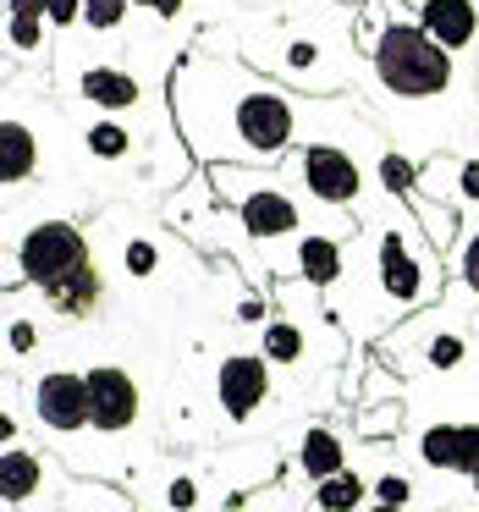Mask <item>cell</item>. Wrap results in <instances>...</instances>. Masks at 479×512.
<instances>
[{
  "label": "cell",
  "instance_id": "obj_3",
  "mask_svg": "<svg viewBox=\"0 0 479 512\" xmlns=\"http://www.w3.org/2000/svg\"><path fill=\"white\" fill-rule=\"evenodd\" d=\"M17 270L23 281H34L50 298V309L67 314V320H89L105 298L100 265L89 254V237L72 221H39L28 226V237L17 243Z\"/></svg>",
  "mask_w": 479,
  "mask_h": 512
},
{
  "label": "cell",
  "instance_id": "obj_30",
  "mask_svg": "<svg viewBox=\"0 0 479 512\" xmlns=\"http://www.w3.org/2000/svg\"><path fill=\"white\" fill-rule=\"evenodd\" d=\"M34 342H39L34 320H12V331H6V347H12V353H34Z\"/></svg>",
  "mask_w": 479,
  "mask_h": 512
},
{
  "label": "cell",
  "instance_id": "obj_33",
  "mask_svg": "<svg viewBox=\"0 0 479 512\" xmlns=\"http://www.w3.org/2000/svg\"><path fill=\"white\" fill-rule=\"evenodd\" d=\"M133 6H144V12H155L160 23H171V17H182V0H133Z\"/></svg>",
  "mask_w": 479,
  "mask_h": 512
},
{
  "label": "cell",
  "instance_id": "obj_12",
  "mask_svg": "<svg viewBox=\"0 0 479 512\" xmlns=\"http://www.w3.org/2000/svg\"><path fill=\"white\" fill-rule=\"evenodd\" d=\"M78 94L89 105H100L105 116H122V111H138L144 105V83L122 67H83L78 72Z\"/></svg>",
  "mask_w": 479,
  "mask_h": 512
},
{
  "label": "cell",
  "instance_id": "obj_37",
  "mask_svg": "<svg viewBox=\"0 0 479 512\" xmlns=\"http://www.w3.org/2000/svg\"><path fill=\"white\" fill-rule=\"evenodd\" d=\"M474 490H479V474H474Z\"/></svg>",
  "mask_w": 479,
  "mask_h": 512
},
{
  "label": "cell",
  "instance_id": "obj_15",
  "mask_svg": "<svg viewBox=\"0 0 479 512\" xmlns=\"http://www.w3.org/2000/svg\"><path fill=\"white\" fill-rule=\"evenodd\" d=\"M39 479H45L39 457L28 452V446L6 441V452H0V501H6V507H23V501H34Z\"/></svg>",
  "mask_w": 479,
  "mask_h": 512
},
{
  "label": "cell",
  "instance_id": "obj_7",
  "mask_svg": "<svg viewBox=\"0 0 479 512\" xmlns=\"http://www.w3.org/2000/svg\"><path fill=\"white\" fill-rule=\"evenodd\" d=\"M276 72L270 78L292 83V89H347V67H336V56L314 34H276Z\"/></svg>",
  "mask_w": 479,
  "mask_h": 512
},
{
  "label": "cell",
  "instance_id": "obj_27",
  "mask_svg": "<svg viewBox=\"0 0 479 512\" xmlns=\"http://www.w3.org/2000/svg\"><path fill=\"white\" fill-rule=\"evenodd\" d=\"M375 501H380V507H408V501H413V485H408L402 474H380V479H375Z\"/></svg>",
  "mask_w": 479,
  "mask_h": 512
},
{
  "label": "cell",
  "instance_id": "obj_29",
  "mask_svg": "<svg viewBox=\"0 0 479 512\" xmlns=\"http://www.w3.org/2000/svg\"><path fill=\"white\" fill-rule=\"evenodd\" d=\"M45 17H50V28H72V23H83V0H45Z\"/></svg>",
  "mask_w": 479,
  "mask_h": 512
},
{
  "label": "cell",
  "instance_id": "obj_8",
  "mask_svg": "<svg viewBox=\"0 0 479 512\" xmlns=\"http://www.w3.org/2000/svg\"><path fill=\"white\" fill-rule=\"evenodd\" d=\"M34 408H39V424L56 430V435L89 430V424H94L89 375H78V369H50V375L34 386Z\"/></svg>",
  "mask_w": 479,
  "mask_h": 512
},
{
  "label": "cell",
  "instance_id": "obj_16",
  "mask_svg": "<svg viewBox=\"0 0 479 512\" xmlns=\"http://www.w3.org/2000/svg\"><path fill=\"white\" fill-rule=\"evenodd\" d=\"M298 468H303V479H309V485H320L325 474H336V468H347V446H342V435H336L331 424H314V430H303Z\"/></svg>",
  "mask_w": 479,
  "mask_h": 512
},
{
  "label": "cell",
  "instance_id": "obj_25",
  "mask_svg": "<svg viewBox=\"0 0 479 512\" xmlns=\"http://www.w3.org/2000/svg\"><path fill=\"white\" fill-rule=\"evenodd\" d=\"M452 474H463V479L479 474V424H457V468Z\"/></svg>",
  "mask_w": 479,
  "mask_h": 512
},
{
  "label": "cell",
  "instance_id": "obj_18",
  "mask_svg": "<svg viewBox=\"0 0 479 512\" xmlns=\"http://www.w3.org/2000/svg\"><path fill=\"white\" fill-rule=\"evenodd\" d=\"M83 149H89L94 160H105V166H122V160L133 155V133H127L122 122H111V116H100V122L83 133Z\"/></svg>",
  "mask_w": 479,
  "mask_h": 512
},
{
  "label": "cell",
  "instance_id": "obj_11",
  "mask_svg": "<svg viewBox=\"0 0 479 512\" xmlns=\"http://www.w3.org/2000/svg\"><path fill=\"white\" fill-rule=\"evenodd\" d=\"M292 270L309 287H336L347 276L342 265V232H298L292 237Z\"/></svg>",
  "mask_w": 479,
  "mask_h": 512
},
{
  "label": "cell",
  "instance_id": "obj_34",
  "mask_svg": "<svg viewBox=\"0 0 479 512\" xmlns=\"http://www.w3.org/2000/svg\"><path fill=\"white\" fill-rule=\"evenodd\" d=\"M391 424H397V408H386V413H375V419H369V413H364V424H358V430H364V435H386V430H391Z\"/></svg>",
  "mask_w": 479,
  "mask_h": 512
},
{
  "label": "cell",
  "instance_id": "obj_9",
  "mask_svg": "<svg viewBox=\"0 0 479 512\" xmlns=\"http://www.w3.org/2000/svg\"><path fill=\"white\" fill-rule=\"evenodd\" d=\"M270 397V358L265 353H232L215 369V402L232 424H248L259 402Z\"/></svg>",
  "mask_w": 479,
  "mask_h": 512
},
{
  "label": "cell",
  "instance_id": "obj_5",
  "mask_svg": "<svg viewBox=\"0 0 479 512\" xmlns=\"http://www.w3.org/2000/svg\"><path fill=\"white\" fill-rule=\"evenodd\" d=\"M375 270H380V298L391 309H424L441 287V270H435V248H424L419 232H402V226H380V248H375Z\"/></svg>",
  "mask_w": 479,
  "mask_h": 512
},
{
  "label": "cell",
  "instance_id": "obj_22",
  "mask_svg": "<svg viewBox=\"0 0 479 512\" xmlns=\"http://www.w3.org/2000/svg\"><path fill=\"white\" fill-rule=\"evenodd\" d=\"M127 12H133V0H83V23L94 34H116L127 23Z\"/></svg>",
  "mask_w": 479,
  "mask_h": 512
},
{
  "label": "cell",
  "instance_id": "obj_24",
  "mask_svg": "<svg viewBox=\"0 0 479 512\" xmlns=\"http://www.w3.org/2000/svg\"><path fill=\"white\" fill-rule=\"evenodd\" d=\"M122 265H127V276L149 281V276H155V265H160V248L144 243V237H133V243L122 248Z\"/></svg>",
  "mask_w": 479,
  "mask_h": 512
},
{
  "label": "cell",
  "instance_id": "obj_36",
  "mask_svg": "<svg viewBox=\"0 0 479 512\" xmlns=\"http://www.w3.org/2000/svg\"><path fill=\"white\" fill-rule=\"evenodd\" d=\"M237 320H265V303H259V298H243V303H237Z\"/></svg>",
  "mask_w": 479,
  "mask_h": 512
},
{
  "label": "cell",
  "instance_id": "obj_31",
  "mask_svg": "<svg viewBox=\"0 0 479 512\" xmlns=\"http://www.w3.org/2000/svg\"><path fill=\"white\" fill-rule=\"evenodd\" d=\"M457 199L479 204V160H463V166H457Z\"/></svg>",
  "mask_w": 479,
  "mask_h": 512
},
{
  "label": "cell",
  "instance_id": "obj_17",
  "mask_svg": "<svg viewBox=\"0 0 479 512\" xmlns=\"http://www.w3.org/2000/svg\"><path fill=\"white\" fill-rule=\"evenodd\" d=\"M259 353L270 358V364H281V369H292V364H303L309 358V336H303V325L298 320H270L265 325V336H259Z\"/></svg>",
  "mask_w": 479,
  "mask_h": 512
},
{
  "label": "cell",
  "instance_id": "obj_19",
  "mask_svg": "<svg viewBox=\"0 0 479 512\" xmlns=\"http://www.w3.org/2000/svg\"><path fill=\"white\" fill-rule=\"evenodd\" d=\"M364 496H369V485L358 474H347V468H336V474H325L320 485H314V507H331V512L358 507Z\"/></svg>",
  "mask_w": 479,
  "mask_h": 512
},
{
  "label": "cell",
  "instance_id": "obj_32",
  "mask_svg": "<svg viewBox=\"0 0 479 512\" xmlns=\"http://www.w3.org/2000/svg\"><path fill=\"white\" fill-rule=\"evenodd\" d=\"M166 501H171V507H199V485H193L188 474H182V479H171Z\"/></svg>",
  "mask_w": 479,
  "mask_h": 512
},
{
  "label": "cell",
  "instance_id": "obj_10",
  "mask_svg": "<svg viewBox=\"0 0 479 512\" xmlns=\"http://www.w3.org/2000/svg\"><path fill=\"white\" fill-rule=\"evenodd\" d=\"M89 397H94V430L100 435L133 430L138 413H144V391H138V380L127 375V369H116V364L89 369Z\"/></svg>",
  "mask_w": 479,
  "mask_h": 512
},
{
  "label": "cell",
  "instance_id": "obj_4",
  "mask_svg": "<svg viewBox=\"0 0 479 512\" xmlns=\"http://www.w3.org/2000/svg\"><path fill=\"white\" fill-rule=\"evenodd\" d=\"M210 182L226 204H232L237 226L248 243H292L309 226L303 204L281 188V177L270 166H210Z\"/></svg>",
  "mask_w": 479,
  "mask_h": 512
},
{
  "label": "cell",
  "instance_id": "obj_1",
  "mask_svg": "<svg viewBox=\"0 0 479 512\" xmlns=\"http://www.w3.org/2000/svg\"><path fill=\"white\" fill-rule=\"evenodd\" d=\"M171 116L204 166H281L303 144V94L254 61L193 50L171 72Z\"/></svg>",
  "mask_w": 479,
  "mask_h": 512
},
{
  "label": "cell",
  "instance_id": "obj_13",
  "mask_svg": "<svg viewBox=\"0 0 479 512\" xmlns=\"http://www.w3.org/2000/svg\"><path fill=\"white\" fill-rule=\"evenodd\" d=\"M419 23L457 56V50H468L479 34V6L474 0H419Z\"/></svg>",
  "mask_w": 479,
  "mask_h": 512
},
{
  "label": "cell",
  "instance_id": "obj_26",
  "mask_svg": "<svg viewBox=\"0 0 479 512\" xmlns=\"http://www.w3.org/2000/svg\"><path fill=\"white\" fill-rule=\"evenodd\" d=\"M45 23L50 17H12V28H6V39H12V50H39V39H45Z\"/></svg>",
  "mask_w": 479,
  "mask_h": 512
},
{
  "label": "cell",
  "instance_id": "obj_2",
  "mask_svg": "<svg viewBox=\"0 0 479 512\" xmlns=\"http://www.w3.org/2000/svg\"><path fill=\"white\" fill-rule=\"evenodd\" d=\"M364 56L375 83L391 94V100H435V94L452 89V50L419 23V17L397 12V0H375L369 6V23H364Z\"/></svg>",
  "mask_w": 479,
  "mask_h": 512
},
{
  "label": "cell",
  "instance_id": "obj_28",
  "mask_svg": "<svg viewBox=\"0 0 479 512\" xmlns=\"http://www.w3.org/2000/svg\"><path fill=\"white\" fill-rule=\"evenodd\" d=\"M457 276H463V287L479 298V226L468 232V243H463V254H457Z\"/></svg>",
  "mask_w": 479,
  "mask_h": 512
},
{
  "label": "cell",
  "instance_id": "obj_35",
  "mask_svg": "<svg viewBox=\"0 0 479 512\" xmlns=\"http://www.w3.org/2000/svg\"><path fill=\"white\" fill-rule=\"evenodd\" d=\"M12 17H45V0H6Z\"/></svg>",
  "mask_w": 479,
  "mask_h": 512
},
{
  "label": "cell",
  "instance_id": "obj_14",
  "mask_svg": "<svg viewBox=\"0 0 479 512\" xmlns=\"http://www.w3.org/2000/svg\"><path fill=\"white\" fill-rule=\"evenodd\" d=\"M39 171V138L28 122H17V116H6L0 122V182H28Z\"/></svg>",
  "mask_w": 479,
  "mask_h": 512
},
{
  "label": "cell",
  "instance_id": "obj_23",
  "mask_svg": "<svg viewBox=\"0 0 479 512\" xmlns=\"http://www.w3.org/2000/svg\"><path fill=\"white\" fill-rule=\"evenodd\" d=\"M463 358H468V342H463L457 331H441L430 347H424V364H430V369H441V375H446V369H457Z\"/></svg>",
  "mask_w": 479,
  "mask_h": 512
},
{
  "label": "cell",
  "instance_id": "obj_21",
  "mask_svg": "<svg viewBox=\"0 0 479 512\" xmlns=\"http://www.w3.org/2000/svg\"><path fill=\"white\" fill-rule=\"evenodd\" d=\"M375 177H380V188H386V193H402V199H408L413 182H419V166H413L408 155H397V149H386L380 166H375Z\"/></svg>",
  "mask_w": 479,
  "mask_h": 512
},
{
  "label": "cell",
  "instance_id": "obj_6",
  "mask_svg": "<svg viewBox=\"0 0 479 512\" xmlns=\"http://www.w3.org/2000/svg\"><path fill=\"white\" fill-rule=\"evenodd\" d=\"M298 182L314 204H325V210H358V204H364V188H369L364 166H358L342 144H325V138H314V144L298 149Z\"/></svg>",
  "mask_w": 479,
  "mask_h": 512
},
{
  "label": "cell",
  "instance_id": "obj_20",
  "mask_svg": "<svg viewBox=\"0 0 479 512\" xmlns=\"http://www.w3.org/2000/svg\"><path fill=\"white\" fill-rule=\"evenodd\" d=\"M419 457L430 468H441V474H452L457 468V424H430L419 435Z\"/></svg>",
  "mask_w": 479,
  "mask_h": 512
}]
</instances>
